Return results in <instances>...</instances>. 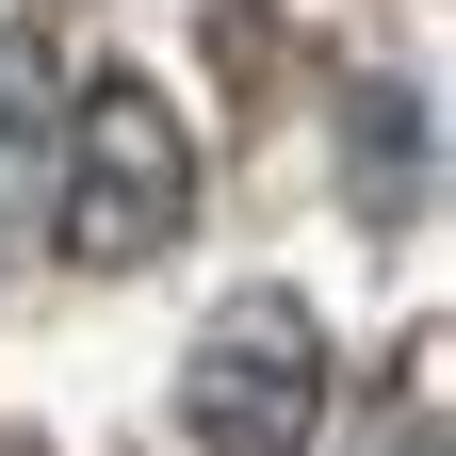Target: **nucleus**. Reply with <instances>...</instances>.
Returning <instances> with one entry per match:
<instances>
[{
  "instance_id": "f03ea898",
  "label": "nucleus",
  "mask_w": 456,
  "mask_h": 456,
  "mask_svg": "<svg viewBox=\"0 0 456 456\" xmlns=\"http://www.w3.org/2000/svg\"><path fill=\"white\" fill-rule=\"evenodd\" d=\"M310 424H326V326H310V294L212 310L196 359H180V440L196 456H310Z\"/></svg>"
},
{
  "instance_id": "7ed1b4c3",
  "label": "nucleus",
  "mask_w": 456,
  "mask_h": 456,
  "mask_svg": "<svg viewBox=\"0 0 456 456\" xmlns=\"http://www.w3.org/2000/svg\"><path fill=\"white\" fill-rule=\"evenodd\" d=\"M0 245H17V228H0Z\"/></svg>"
},
{
  "instance_id": "f257e3e1",
  "label": "nucleus",
  "mask_w": 456,
  "mask_h": 456,
  "mask_svg": "<svg viewBox=\"0 0 456 456\" xmlns=\"http://www.w3.org/2000/svg\"><path fill=\"white\" fill-rule=\"evenodd\" d=\"M33 212L66 228V261L131 277V261H163V245L196 228V131L114 66V82H82L66 114H49V196H33Z\"/></svg>"
}]
</instances>
